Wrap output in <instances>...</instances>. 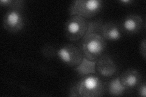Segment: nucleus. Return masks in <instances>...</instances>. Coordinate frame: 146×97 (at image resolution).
Returning a JSON list of instances; mask_svg holds the SVG:
<instances>
[{"mask_svg": "<svg viewBox=\"0 0 146 97\" xmlns=\"http://www.w3.org/2000/svg\"><path fill=\"white\" fill-rule=\"evenodd\" d=\"M106 47V41L100 34H88L82 38L80 49L85 57L96 61L103 55Z\"/></svg>", "mask_w": 146, "mask_h": 97, "instance_id": "nucleus-1", "label": "nucleus"}, {"mask_svg": "<svg viewBox=\"0 0 146 97\" xmlns=\"http://www.w3.org/2000/svg\"><path fill=\"white\" fill-rule=\"evenodd\" d=\"M76 83L81 97L102 96L106 91L104 82L98 76L94 74L83 77Z\"/></svg>", "mask_w": 146, "mask_h": 97, "instance_id": "nucleus-2", "label": "nucleus"}, {"mask_svg": "<svg viewBox=\"0 0 146 97\" xmlns=\"http://www.w3.org/2000/svg\"><path fill=\"white\" fill-rule=\"evenodd\" d=\"M103 7L100 0H76L72 1L68 9L70 16L78 15L85 19L96 16Z\"/></svg>", "mask_w": 146, "mask_h": 97, "instance_id": "nucleus-3", "label": "nucleus"}, {"mask_svg": "<svg viewBox=\"0 0 146 97\" xmlns=\"http://www.w3.org/2000/svg\"><path fill=\"white\" fill-rule=\"evenodd\" d=\"M88 21L85 18L78 16H70L65 25V34L70 41H77L82 39L86 33Z\"/></svg>", "mask_w": 146, "mask_h": 97, "instance_id": "nucleus-4", "label": "nucleus"}, {"mask_svg": "<svg viewBox=\"0 0 146 97\" xmlns=\"http://www.w3.org/2000/svg\"><path fill=\"white\" fill-rule=\"evenodd\" d=\"M56 56L63 64L70 67L77 66L84 57L80 49L72 44L64 45L57 50Z\"/></svg>", "mask_w": 146, "mask_h": 97, "instance_id": "nucleus-5", "label": "nucleus"}, {"mask_svg": "<svg viewBox=\"0 0 146 97\" xmlns=\"http://www.w3.org/2000/svg\"><path fill=\"white\" fill-rule=\"evenodd\" d=\"M3 27L11 33H18L25 26V18L21 10L10 9L3 17Z\"/></svg>", "mask_w": 146, "mask_h": 97, "instance_id": "nucleus-6", "label": "nucleus"}, {"mask_svg": "<svg viewBox=\"0 0 146 97\" xmlns=\"http://www.w3.org/2000/svg\"><path fill=\"white\" fill-rule=\"evenodd\" d=\"M144 20L138 15L131 14L125 16L119 25L122 33L128 35H135L139 33L143 29Z\"/></svg>", "mask_w": 146, "mask_h": 97, "instance_id": "nucleus-7", "label": "nucleus"}, {"mask_svg": "<svg viewBox=\"0 0 146 97\" xmlns=\"http://www.w3.org/2000/svg\"><path fill=\"white\" fill-rule=\"evenodd\" d=\"M96 69L103 77H111L115 75L117 71L115 62L107 54H103L96 60Z\"/></svg>", "mask_w": 146, "mask_h": 97, "instance_id": "nucleus-8", "label": "nucleus"}, {"mask_svg": "<svg viewBox=\"0 0 146 97\" xmlns=\"http://www.w3.org/2000/svg\"><path fill=\"white\" fill-rule=\"evenodd\" d=\"M120 81L127 90L133 89L141 82V75L139 72L134 69L125 71L119 77Z\"/></svg>", "mask_w": 146, "mask_h": 97, "instance_id": "nucleus-9", "label": "nucleus"}, {"mask_svg": "<svg viewBox=\"0 0 146 97\" xmlns=\"http://www.w3.org/2000/svg\"><path fill=\"white\" fill-rule=\"evenodd\" d=\"M122 33L119 26L113 22H108L103 24L100 35L106 41H117L121 38Z\"/></svg>", "mask_w": 146, "mask_h": 97, "instance_id": "nucleus-10", "label": "nucleus"}, {"mask_svg": "<svg viewBox=\"0 0 146 97\" xmlns=\"http://www.w3.org/2000/svg\"><path fill=\"white\" fill-rule=\"evenodd\" d=\"M96 60L91 61L84 57L80 63L75 67L74 71L81 77L90 74H94L96 72Z\"/></svg>", "mask_w": 146, "mask_h": 97, "instance_id": "nucleus-11", "label": "nucleus"}, {"mask_svg": "<svg viewBox=\"0 0 146 97\" xmlns=\"http://www.w3.org/2000/svg\"><path fill=\"white\" fill-rule=\"evenodd\" d=\"M107 90L110 95L112 96H121L125 94L127 89L123 86L119 77L113 78L108 82Z\"/></svg>", "mask_w": 146, "mask_h": 97, "instance_id": "nucleus-12", "label": "nucleus"}, {"mask_svg": "<svg viewBox=\"0 0 146 97\" xmlns=\"http://www.w3.org/2000/svg\"><path fill=\"white\" fill-rule=\"evenodd\" d=\"M25 2L23 0H1L0 5L1 7L13 10H21L25 6Z\"/></svg>", "mask_w": 146, "mask_h": 97, "instance_id": "nucleus-13", "label": "nucleus"}, {"mask_svg": "<svg viewBox=\"0 0 146 97\" xmlns=\"http://www.w3.org/2000/svg\"><path fill=\"white\" fill-rule=\"evenodd\" d=\"M102 20H95L92 21H88V28L86 34H100L101 32L103 25Z\"/></svg>", "mask_w": 146, "mask_h": 97, "instance_id": "nucleus-14", "label": "nucleus"}, {"mask_svg": "<svg viewBox=\"0 0 146 97\" xmlns=\"http://www.w3.org/2000/svg\"><path fill=\"white\" fill-rule=\"evenodd\" d=\"M42 55L46 58H52L56 56L57 50L51 45H46L42 49Z\"/></svg>", "mask_w": 146, "mask_h": 97, "instance_id": "nucleus-15", "label": "nucleus"}, {"mask_svg": "<svg viewBox=\"0 0 146 97\" xmlns=\"http://www.w3.org/2000/svg\"><path fill=\"white\" fill-rule=\"evenodd\" d=\"M139 53H141V57L145 60L146 58V41L145 39H143L140 43L139 46Z\"/></svg>", "mask_w": 146, "mask_h": 97, "instance_id": "nucleus-16", "label": "nucleus"}, {"mask_svg": "<svg viewBox=\"0 0 146 97\" xmlns=\"http://www.w3.org/2000/svg\"><path fill=\"white\" fill-rule=\"evenodd\" d=\"M68 96L70 97H79V89L77 87V83H75L74 84H73L70 89L69 91V95Z\"/></svg>", "mask_w": 146, "mask_h": 97, "instance_id": "nucleus-17", "label": "nucleus"}, {"mask_svg": "<svg viewBox=\"0 0 146 97\" xmlns=\"http://www.w3.org/2000/svg\"><path fill=\"white\" fill-rule=\"evenodd\" d=\"M138 87V95L140 96L145 97L146 96V85L145 82L142 83V84H140Z\"/></svg>", "mask_w": 146, "mask_h": 97, "instance_id": "nucleus-18", "label": "nucleus"}, {"mask_svg": "<svg viewBox=\"0 0 146 97\" xmlns=\"http://www.w3.org/2000/svg\"><path fill=\"white\" fill-rule=\"evenodd\" d=\"M122 5H125V6H130L131 5L132 3H133V1L132 0H121V1H119Z\"/></svg>", "mask_w": 146, "mask_h": 97, "instance_id": "nucleus-19", "label": "nucleus"}]
</instances>
